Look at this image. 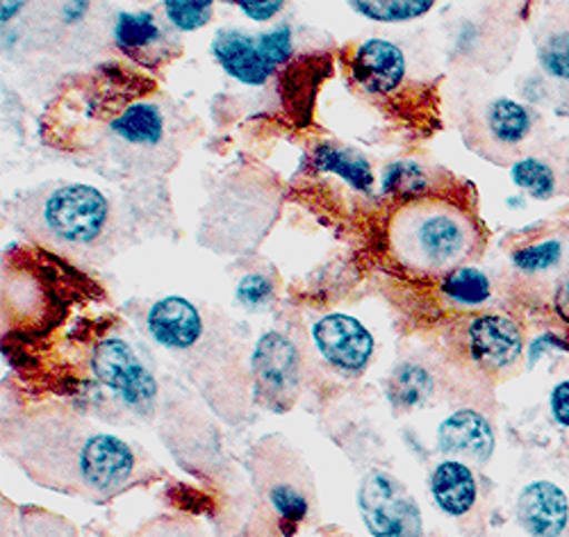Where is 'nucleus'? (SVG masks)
I'll return each instance as SVG.
<instances>
[{"instance_id":"1","label":"nucleus","mask_w":569,"mask_h":537,"mask_svg":"<svg viewBox=\"0 0 569 537\" xmlns=\"http://www.w3.org/2000/svg\"><path fill=\"white\" fill-rule=\"evenodd\" d=\"M10 451L37 483L89 499L123 493L139 465L121 437L60 417H30L12 428Z\"/></svg>"},{"instance_id":"2","label":"nucleus","mask_w":569,"mask_h":537,"mask_svg":"<svg viewBox=\"0 0 569 537\" xmlns=\"http://www.w3.org/2000/svg\"><path fill=\"white\" fill-rule=\"evenodd\" d=\"M390 249L415 271L447 276L481 256L486 235L467 208L442 197H421L392 215Z\"/></svg>"},{"instance_id":"3","label":"nucleus","mask_w":569,"mask_h":537,"mask_svg":"<svg viewBox=\"0 0 569 537\" xmlns=\"http://www.w3.org/2000/svg\"><path fill=\"white\" fill-rule=\"evenodd\" d=\"M26 215L28 232L37 241L71 258L99 253L112 230V208L106 193L80 182L32 193Z\"/></svg>"},{"instance_id":"4","label":"nucleus","mask_w":569,"mask_h":537,"mask_svg":"<svg viewBox=\"0 0 569 537\" xmlns=\"http://www.w3.org/2000/svg\"><path fill=\"white\" fill-rule=\"evenodd\" d=\"M508 260L519 282L517 299L529 310L569 276V208L512 232Z\"/></svg>"},{"instance_id":"5","label":"nucleus","mask_w":569,"mask_h":537,"mask_svg":"<svg viewBox=\"0 0 569 537\" xmlns=\"http://www.w3.org/2000/svg\"><path fill=\"white\" fill-rule=\"evenodd\" d=\"M473 135L481 141L479 156L510 167L549 139L542 117L533 108L506 96L483 106Z\"/></svg>"},{"instance_id":"6","label":"nucleus","mask_w":569,"mask_h":537,"mask_svg":"<svg viewBox=\"0 0 569 537\" xmlns=\"http://www.w3.org/2000/svg\"><path fill=\"white\" fill-rule=\"evenodd\" d=\"M358 510L373 537H423L421 508L388 471H369L360 480Z\"/></svg>"},{"instance_id":"7","label":"nucleus","mask_w":569,"mask_h":537,"mask_svg":"<svg viewBox=\"0 0 569 537\" xmlns=\"http://www.w3.org/2000/svg\"><path fill=\"white\" fill-rule=\"evenodd\" d=\"M91 371L101 385L139 415L156 408L160 387L151 369L139 360L128 341L121 337H108L91 351Z\"/></svg>"},{"instance_id":"8","label":"nucleus","mask_w":569,"mask_h":537,"mask_svg":"<svg viewBox=\"0 0 569 537\" xmlns=\"http://www.w3.org/2000/svg\"><path fill=\"white\" fill-rule=\"evenodd\" d=\"M525 326L503 312H479L465 324V351L479 371L503 378L525 356Z\"/></svg>"},{"instance_id":"9","label":"nucleus","mask_w":569,"mask_h":537,"mask_svg":"<svg viewBox=\"0 0 569 537\" xmlns=\"http://www.w3.org/2000/svg\"><path fill=\"white\" fill-rule=\"evenodd\" d=\"M258 399L273 412L290 410L301 389V358L295 341L282 332L260 337L251 358Z\"/></svg>"},{"instance_id":"10","label":"nucleus","mask_w":569,"mask_h":537,"mask_svg":"<svg viewBox=\"0 0 569 537\" xmlns=\"http://www.w3.org/2000/svg\"><path fill=\"white\" fill-rule=\"evenodd\" d=\"M540 103L569 119V6H556L536 26Z\"/></svg>"},{"instance_id":"11","label":"nucleus","mask_w":569,"mask_h":537,"mask_svg":"<svg viewBox=\"0 0 569 537\" xmlns=\"http://www.w3.org/2000/svg\"><path fill=\"white\" fill-rule=\"evenodd\" d=\"M315 347L321 358L342 374H362L373 356L371 332L349 315H328L312 326Z\"/></svg>"},{"instance_id":"12","label":"nucleus","mask_w":569,"mask_h":537,"mask_svg":"<svg viewBox=\"0 0 569 537\" xmlns=\"http://www.w3.org/2000/svg\"><path fill=\"white\" fill-rule=\"evenodd\" d=\"M510 178L536 201L569 197V137L547 139L510 167Z\"/></svg>"},{"instance_id":"13","label":"nucleus","mask_w":569,"mask_h":537,"mask_svg":"<svg viewBox=\"0 0 569 537\" xmlns=\"http://www.w3.org/2000/svg\"><path fill=\"white\" fill-rule=\"evenodd\" d=\"M212 56L221 69L242 84L260 87L271 76L276 64L269 60L262 37H251L242 30H219L212 41Z\"/></svg>"},{"instance_id":"14","label":"nucleus","mask_w":569,"mask_h":537,"mask_svg":"<svg viewBox=\"0 0 569 537\" xmlns=\"http://www.w3.org/2000/svg\"><path fill=\"white\" fill-rule=\"evenodd\" d=\"M517 524L531 537H560L569 521V499L551 480H533L517 497Z\"/></svg>"},{"instance_id":"15","label":"nucleus","mask_w":569,"mask_h":537,"mask_svg":"<svg viewBox=\"0 0 569 537\" xmlns=\"http://www.w3.org/2000/svg\"><path fill=\"white\" fill-rule=\"evenodd\" d=\"M438 445L449 456L486 465L495 454L497 435L483 412L460 408L440 424Z\"/></svg>"},{"instance_id":"16","label":"nucleus","mask_w":569,"mask_h":537,"mask_svg":"<svg viewBox=\"0 0 569 537\" xmlns=\"http://www.w3.org/2000/svg\"><path fill=\"white\" fill-rule=\"evenodd\" d=\"M147 326L158 345L171 354H184L203 337V319L197 306L182 297H167L151 306Z\"/></svg>"},{"instance_id":"17","label":"nucleus","mask_w":569,"mask_h":537,"mask_svg":"<svg viewBox=\"0 0 569 537\" xmlns=\"http://www.w3.org/2000/svg\"><path fill=\"white\" fill-rule=\"evenodd\" d=\"M353 80L369 93H392L406 76V56L388 39H367L351 60Z\"/></svg>"},{"instance_id":"18","label":"nucleus","mask_w":569,"mask_h":537,"mask_svg":"<svg viewBox=\"0 0 569 537\" xmlns=\"http://www.w3.org/2000/svg\"><path fill=\"white\" fill-rule=\"evenodd\" d=\"M112 139L121 146V151L153 153L167 141V117L160 106L139 101L126 108L110 126Z\"/></svg>"},{"instance_id":"19","label":"nucleus","mask_w":569,"mask_h":537,"mask_svg":"<svg viewBox=\"0 0 569 537\" xmlns=\"http://www.w3.org/2000/svg\"><path fill=\"white\" fill-rule=\"evenodd\" d=\"M431 497L440 513L460 519L479 501L477 476L460 460H442L431 474Z\"/></svg>"},{"instance_id":"20","label":"nucleus","mask_w":569,"mask_h":537,"mask_svg":"<svg viewBox=\"0 0 569 537\" xmlns=\"http://www.w3.org/2000/svg\"><path fill=\"white\" fill-rule=\"evenodd\" d=\"M315 167L321 173L340 176L360 193H369L373 187V171L367 158H362L358 151L345 149V146L321 143L315 151Z\"/></svg>"},{"instance_id":"21","label":"nucleus","mask_w":569,"mask_h":537,"mask_svg":"<svg viewBox=\"0 0 569 537\" xmlns=\"http://www.w3.org/2000/svg\"><path fill=\"white\" fill-rule=\"evenodd\" d=\"M442 295L460 308H486L492 304L495 289L486 271L477 267H460L442 276Z\"/></svg>"},{"instance_id":"22","label":"nucleus","mask_w":569,"mask_h":537,"mask_svg":"<svg viewBox=\"0 0 569 537\" xmlns=\"http://www.w3.org/2000/svg\"><path fill=\"white\" fill-rule=\"evenodd\" d=\"M433 389H436L433 376L426 371L423 367L408 362V365H401L392 376L390 401L397 408L417 410L431 399Z\"/></svg>"},{"instance_id":"23","label":"nucleus","mask_w":569,"mask_h":537,"mask_svg":"<svg viewBox=\"0 0 569 537\" xmlns=\"http://www.w3.org/2000/svg\"><path fill=\"white\" fill-rule=\"evenodd\" d=\"M117 43L126 53H139L156 46L162 37L160 26L151 12H119L114 26Z\"/></svg>"},{"instance_id":"24","label":"nucleus","mask_w":569,"mask_h":537,"mask_svg":"<svg viewBox=\"0 0 569 537\" xmlns=\"http://www.w3.org/2000/svg\"><path fill=\"white\" fill-rule=\"evenodd\" d=\"M351 8L381 23H399V21H412L426 12H431V0H356Z\"/></svg>"},{"instance_id":"25","label":"nucleus","mask_w":569,"mask_h":537,"mask_svg":"<svg viewBox=\"0 0 569 537\" xmlns=\"http://www.w3.org/2000/svg\"><path fill=\"white\" fill-rule=\"evenodd\" d=\"M212 8L208 0H167L164 14L176 30L192 32L210 23Z\"/></svg>"},{"instance_id":"26","label":"nucleus","mask_w":569,"mask_h":537,"mask_svg":"<svg viewBox=\"0 0 569 537\" xmlns=\"http://www.w3.org/2000/svg\"><path fill=\"white\" fill-rule=\"evenodd\" d=\"M429 187V176L415 162H397L388 169L383 180V191H421Z\"/></svg>"},{"instance_id":"27","label":"nucleus","mask_w":569,"mask_h":537,"mask_svg":"<svg viewBox=\"0 0 569 537\" xmlns=\"http://www.w3.org/2000/svg\"><path fill=\"white\" fill-rule=\"evenodd\" d=\"M271 297H273V285L269 278H264L260 274L244 276L240 280V285H237V299H240L244 306L258 308V306L269 304Z\"/></svg>"},{"instance_id":"28","label":"nucleus","mask_w":569,"mask_h":537,"mask_svg":"<svg viewBox=\"0 0 569 537\" xmlns=\"http://www.w3.org/2000/svg\"><path fill=\"white\" fill-rule=\"evenodd\" d=\"M549 408L556 424L562 428H569V380L553 385L549 395Z\"/></svg>"},{"instance_id":"29","label":"nucleus","mask_w":569,"mask_h":537,"mask_svg":"<svg viewBox=\"0 0 569 537\" xmlns=\"http://www.w3.org/2000/svg\"><path fill=\"white\" fill-rule=\"evenodd\" d=\"M237 8L253 21H269L282 12L284 3H280V0H267V3H262V0H247V3H237Z\"/></svg>"},{"instance_id":"30","label":"nucleus","mask_w":569,"mask_h":537,"mask_svg":"<svg viewBox=\"0 0 569 537\" xmlns=\"http://www.w3.org/2000/svg\"><path fill=\"white\" fill-rule=\"evenodd\" d=\"M21 8H23V3H12V6L6 3V6H3V21H8V17H12L14 12H19Z\"/></svg>"}]
</instances>
